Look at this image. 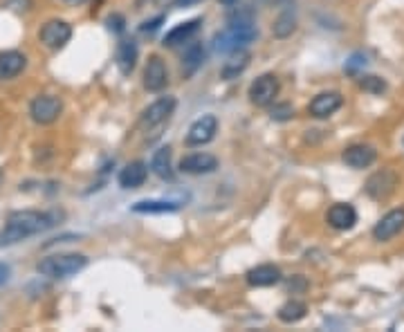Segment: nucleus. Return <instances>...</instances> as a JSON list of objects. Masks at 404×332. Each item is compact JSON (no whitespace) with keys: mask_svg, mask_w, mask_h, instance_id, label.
Returning <instances> with one entry per match:
<instances>
[{"mask_svg":"<svg viewBox=\"0 0 404 332\" xmlns=\"http://www.w3.org/2000/svg\"><path fill=\"white\" fill-rule=\"evenodd\" d=\"M54 225H56L54 214H45V211H34V209L14 211V214H9L7 225L0 229V247L16 245L20 240L36 236Z\"/></svg>","mask_w":404,"mask_h":332,"instance_id":"nucleus-1","label":"nucleus"},{"mask_svg":"<svg viewBox=\"0 0 404 332\" xmlns=\"http://www.w3.org/2000/svg\"><path fill=\"white\" fill-rule=\"evenodd\" d=\"M258 36L254 18L249 12H242L229 18V25L214 36V52L218 54H231L236 49H242Z\"/></svg>","mask_w":404,"mask_h":332,"instance_id":"nucleus-2","label":"nucleus"},{"mask_svg":"<svg viewBox=\"0 0 404 332\" xmlns=\"http://www.w3.org/2000/svg\"><path fill=\"white\" fill-rule=\"evenodd\" d=\"M86 265H88V258L84 254H54L38 260L36 271L40 276L59 280V278H70L79 274L81 269H86Z\"/></svg>","mask_w":404,"mask_h":332,"instance_id":"nucleus-3","label":"nucleus"},{"mask_svg":"<svg viewBox=\"0 0 404 332\" xmlns=\"http://www.w3.org/2000/svg\"><path fill=\"white\" fill-rule=\"evenodd\" d=\"M61 113H63V102L54 95H38L29 104V117H32V122L40 126L54 124L61 117Z\"/></svg>","mask_w":404,"mask_h":332,"instance_id":"nucleus-4","label":"nucleus"},{"mask_svg":"<svg viewBox=\"0 0 404 332\" xmlns=\"http://www.w3.org/2000/svg\"><path fill=\"white\" fill-rule=\"evenodd\" d=\"M279 90H281V84L274 74H261L258 79L251 81V86L247 90V97L254 106L265 108L270 104H274V99L279 97Z\"/></svg>","mask_w":404,"mask_h":332,"instance_id":"nucleus-5","label":"nucleus"},{"mask_svg":"<svg viewBox=\"0 0 404 332\" xmlns=\"http://www.w3.org/2000/svg\"><path fill=\"white\" fill-rule=\"evenodd\" d=\"M38 38L47 49H63L70 43V38H72V25L65 21H59V18H52V21H47L40 27Z\"/></svg>","mask_w":404,"mask_h":332,"instance_id":"nucleus-6","label":"nucleus"},{"mask_svg":"<svg viewBox=\"0 0 404 332\" xmlns=\"http://www.w3.org/2000/svg\"><path fill=\"white\" fill-rule=\"evenodd\" d=\"M178 102H176V97H160L157 102L150 104L144 113H141L139 117V126L144 128V130H150V128H155L160 124H164L166 119L173 115V110H176Z\"/></svg>","mask_w":404,"mask_h":332,"instance_id":"nucleus-7","label":"nucleus"},{"mask_svg":"<svg viewBox=\"0 0 404 332\" xmlns=\"http://www.w3.org/2000/svg\"><path fill=\"white\" fill-rule=\"evenodd\" d=\"M216 133H218V117L216 115H202L189 126L185 142L189 146H202V144H209L211 139L216 137Z\"/></svg>","mask_w":404,"mask_h":332,"instance_id":"nucleus-8","label":"nucleus"},{"mask_svg":"<svg viewBox=\"0 0 404 332\" xmlns=\"http://www.w3.org/2000/svg\"><path fill=\"white\" fill-rule=\"evenodd\" d=\"M398 187V173L391 168H382L378 173H373L366 182V193L373 200H387Z\"/></svg>","mask_w":404,"mask_h":332,"instance_id":"nucleus-9","label":"nucleus"},{"mask_svg":"<svg viewBox=\"0 0 404 332\" xmlns=\"http://www.w3.org/2000/svg\"><path fill=\"white\" fill-rule=\"evenodd\" d=\"M402 229H404V209H393L387 216H382L380 223L373 227V238L380 240V243H387V240L396 238Z\"/></svg>","mask_w":404,"mask_h":332,"instance_id":"nucleus-10","label":"nucleus"},{"mask_svg":"<svg viewBox=\"0 0 404 332\" xmlns=\"http://www.w3.org/2000/svg\"><path fill=\"white\" fill-rule=\"evenodd\" d=\"M166 84H169V72L164 61L160 56H150L144 68V88L148 93H160V90L166 88Z\"/></svg>","mask_w":404,"mask_h":332,"instance_id":"nucleus-11","label":"nucleus"},{"mask_svg":"<svg viewBox=\"0 0 404 332\" xmlns=\"http://www.w3.org/2000/svg\"><path fill=\"white\" fill-rule=\"evenodd\" d=\"M341 106H343V97L339 93H321L310 102L308 113L315 119H328L330 115H335Z\"/></svg>","mask_w":404,"mask_h":332,"instance_id":"nucleus-12","label":"nucleus"},{"mask_svg":"<svg viewBox=\"0 0 404 332\" xmlns=\"http://www.w3.org/2000/svg\"><path fill=\"white\" fill-rule=\"evenodd\" d=\"M216 168H218V159L209 153H191L187 157H182L180 162V171L189 175H207V173H214Z\"/></svg>","mask_w":404,"mask_h":332,"instance_id":"nucleus-13","label":"nucleus"},{"mask_svg":"<svg viewBox=\"0 0 404 332\" xmlns=\"http://www.w3.org/2000/svg\"><path fill=\"white\" fill-rule=\"evenodd\" d=\"M341 159L350 168H368L378 159V150L368 144H352L348 148H343Z\"/></svg>","mask_w":404,"mask_h":332,"instance_id":"nucleus-14","label":"nucleus"},{"mask_svg":"<svg viewBox=\"0 0 404 332\" xmlns=\"http://www.w3.org/2000/svg\"><path fill=\"white\" fill-rule=\"evenodd\" d=\"M326 220H328V225L332 229L348 231V229L355 227V223H357V211H355V207L348 205V203H337V205H332L328 209Z\"/></svg>","mask_w":404,"mask_h":332,"instance_id":"nucleus-15","label":"nucleus"},{"mask_svg":"<svg viewBox=\"0 0 404 332\" xmlns=\"http://www.w3.org/2000/svg\"><path fill=\"white\" fill-rule=\"evenodd\" d=\"M148 177V166L141 159H135V162L126 164L124 168L119 171V187L121 189H139L141 184L146 182Z\"/></svg>","mask_w":404,"mask_h":332,"instance_id":"nucleus-16","label":"nucleus"},{"mask_svg":"<svg viewBox=\"0 0 404 332\" xmlns=\"http://www.w3.org/2000/svg\"><path fill=\"white\" fill-rule=\"evenodd\" d=\"M27 65V56L16 49H7L0 52V81H9V79L18 77Z\"/></svg>","mask_w":404,"mask_h":332,"instance_id":"nucleus-17","label":"nucleus"},{"mask_svg":"<svg viewBox=\"0 0 404 332\" xmlns=\"http://www.w3.org/2000/svg\"><path fill=\"white\" fill-rule=\"evenodd\" d=\"M247 283L251 287H272V285H277L279 280H281V269L277 265H256V267H251L247 274Z\"/></svg>","mask_w":404,"mask_h":332,"instance_id":"nucleus-18","label":"nucleus"},{"mask_svg":"<svg viewBox=\"0 0 404 332\" xmlns=\"http://www.w3.org/2000/svg\"><path fill=\"white\" fill-rule=\"evenodd\" d=\"M249 58H251V54L247 52V49H236V52H231L229 58L220 68V77L225 79V81L238 79L249 68Z\"/></svg>","mask_w":404,"mask_h":332,"instance_id":"nucleus-19","label":"nucleus"},{"mask_svg":"<svg viewBox=\"0 0 404 332\" xmlns=\"http://www.w3.org/2000/svg\"><path fill=\"white\" fill-rule=\"evenodd\" d=\"M200 25H202V18H191V21H187V23L176 25V27L171 29V32L164 36V45H166V47H176V45H180V43H189L191 38H194V36L198 34Z\"/></svg>","mask_w":404,"mask_h":332,"instance_id":"nucleus-20","label":"nucleus"},{"mask_svg":"<svg viewBox=\"0 0 404 332\" xmlns=\"http://www.w3.org/2000/svg\"><path fill=\"white\" fill-rule=\"evenodd\" d=\"M137 56H139V49H137V43L133 38H124V41H119L117 45V68L121 74H130L137 65Z\"/></svg>","mask_w":404,"mask_h":332,"instance_id":"nucleus-21","label":"nucleus"},{"mask_svg":"<svg viewBox=\"0 0 404 332\" xmlns=\"http://www.w3.org/2000/svg\"><path fill=\"white\" fill-rule=\"evenodd\" d=\"M150 171L162 177V180H171L173 177V164H171V146H162L157 148L153 157H150Z\"/></svg>","mask_w":404,"mask_h":332,"instance_id":"nucleus-22","label":"nucleus"},{"mask_svg":"<svg viewBox=\"0 0 404 332\" xmlns=\"http://www.w3.org/2000/svg\"><path fill=\"white\" fill-rule=\"evenodd\" d=\"M130 209L135 214H171V211H178L180 205L169 203V200H139Z\"/></svg>","mask_w":404,"mask_h":332,"instance_id":"nucleus-23","label":"nucleus"},{"mask_svg":"<svg viewBox=\"0 0 404 332\" xmlns=\"http://www.w3.org/2000/svg\"><path fill=\"white\" fill-rule=\"evenodd\" d=\"M202 61H205V49H202L200 43H194L189 45V49L185 52V56H182V77H191L196 72V70L202 65Z\"/></svg>","mask_w":404,"mask_h":332,"instance_id":"nucleus-24","label":"nucleus"},{"mask_svg":"<svg viewBox=\"0 0 404 332\" xmlns=\"http://www.w3.org/2000/svg\"><path fill=\"white\" fill-rule=\"evenodd\" d=\"M308 312V306L303 303V301H288V303H283L279 308V319L283 321V324H297V321H301L303 317H306Z\"/></svg>","mask_w":404,"mask_h":332,"instance_id":"nucleus-25","label":"nucleus"},{"mask_svg":"<svg viewBox=\"0 0 404 332\" xmlns=\"http://www.w3.org/2000/svg\"><path fill=\"white\" fill-rule=\"evenodd\" d=\"M297 29V18L292 12H283L277 21H274V27H272V32H274L277 38H288L292 36V32Z\"/></svg>","mask_w":404,"mask_h":332,"instance_id":"nucleus-26","label":"nucleus"},{"mask_svg":"<svg viewBox=\"0 0 404 332\" xmlns=\"http://www.w3.org/2000/svg\"><path fill=\"white\" fill-rule=\"evenodd\" d=\"M359 88L364 90V93L382 95L384 90H387V84H384L380 77H362V79H359Z\"/></svg>","mask_w":404,"mask_h":332,"instance_id":"nucleus-27","label":"nucleus"},{"mask_svg":"<svg viewBox=\"0 0 404 332\" xmlns=\"http://www.w3.org/2000/svg\"><path fill=\"white\" fill-rule=\"evenodd\" d=\"M270 115H272L274 122H288V119L295 117V108H292L290 104H279V106L272 108Z\"/></svg>","mask_w":404,"mask_h":332,"instance_id":"nucleus-28","label":"nucleus"},{"mask_svg":"<svg viewBox=\"0 0 404 332\" xmlns=\"http://www.w3.org/2000/svg\"><path fill=\"white\" fill-rule=\"evenodd\" d=\"M362 68H366V56L364 54H352L346 61V65H343V70H346L348 74H357Z\"/></svg>","mask_w":404,"mask_h":332,"instance_id":"nucleus-29","label":"nucleus"},{"mask_svg":"<svg viewBox=\"0 0 404 332\" xmlns=\"http://www.w3.org/2000/svg\"><path fill=\"white\" fill-rule=\"evenodd\" d=\"M162 23H164V16H157V18H153V21H144V23L139 25V32H144V34H153V32H157Z\"/></svg>","mask_w":404,"mask_h":332,"instance_id":"nucleus-30","label":"nucleus"},{"mask_svg":"<svg viewBox=\"0 0 404 332\" xmlns=\"http://www.w3.org/2000/svg\"><path fill=\"white\" fill-rule=\"evenodd\" d=\"M108 27L113 29V32H124V16L113 14L108 18Z\"/></svg>","mask_w":404,"mask_h":332,"instance_id":"nucleus-31","label":"nucleus"},{"mask_svg":"<svg viewBox=\"0 0 404 332\" xmlns=\"http://www.w3.org/2000/svg\"><path fill=\"white\" fill-rule=\"evenodd\" d=\"M9 274H12V269H9V265L0 263V285H5L9 280Z\"/></svg>","mask_w":404,"mask_h":332,"instance_id":"nucleus-32","label":"nucleus"},{"mask_svg":"<svg viewBox=\"0 0 404 332\" xmlns=\"http://www.w3.org/2000/svg\"><path fill=\"white\" fill-rule=\"evenodd\" d=\"M198 3H202V0H176L178 7H191V5H198Z\"/></svg>","mask_w":404,"mask_h":332,"instance_id":"nucleus-33","label":"nucleus"},{"mask_svg":"<svg viewBox=\"0 0 404 332\" xmlns=\"http://www.w3.org/2000/svg\"><path fill=\"white\" fill-rule=\"evenodd\" d=\"M155 3H157L160 7H169V5H173L176 0H155Z\"/></svg>","mask_w":404,"mask_h":332,"instance_id":"nucleus-34","label":"nucleus"},{"mask_svg":"<svg viewBox=\"0 0 404 332\" xmlns=\"http://www.w3.org/2000/svg\"><path fill=\"white\" fill-rule=\"evenodd\" d=\"M218 3H222V5H227V7H231V5H236L238 0H218Z\"/></svg>","mask_w":404,"mask_h":332,"instance_id":"nucleus-35","label":"nucleus"},{"mask_svg":"<svg viewBox=\"0 0 404 332\" xmlns=\"http://www.w3.org/2000/svg\"><path fill=\"white\" fill-rule=\"evenodd\" d=\"M0 177H3V173H0Z\"/></svg>","mask_w":404,"mask_h":332,"instance_id":"nucleus-36","label":"nucleus"}]
</instances>
